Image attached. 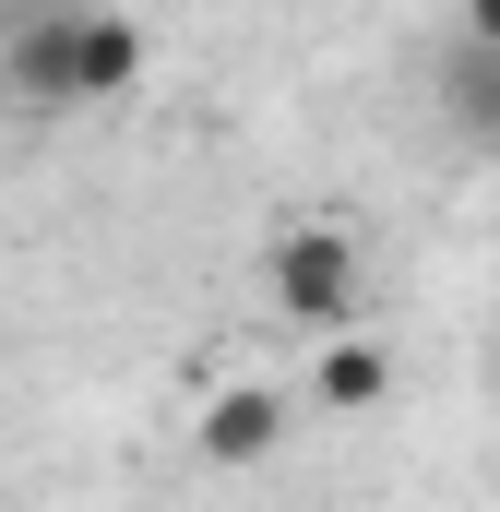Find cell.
Instances as JSON below:
<instances>
[{
	"instance_id": "obj_3",
	"label": "cell",
	"mask_w": 500,
	"mask_h": 512,
	"mask_svg": "<svg viewBox=\"0 0 500 512\" xmlns=\"http://www.w3.org/2000/svg\"><path fill=\"white\" fill-rule=\"evenodd\" d=\"M191 441H203V465H262V453L286 441V393H274V382H227L215 405H203Z\"/></svg>"
},
{
	"instance_id": "obj_2",
	"label": "cell",
	"mask_w": 500,
	"mask_h": 512,
	"mask_svg": "<svg viewBox=\"0 0 500 512\" xmlns=\"http://www.w3.org/2000/svg\"><path fill=\"white\" fill-rule=\"evenodd\" d=\"M262 286H274V310H286V322H310V334H358L370 251H358L346 227H286L274 262H262Z\"/></svg>"
},
{
	"instance_id": "obj_5",
	"label": "cell",
	"mask_w": 500,
	"mask_h": 512,
	"mask_svg": "<svg viewBox=\"0 0 500 512\" xmlns=\"http://www.w3.org/2000/svg\"><path fill=\"white\" fill-rule=\"evenodd\" d=\"M310 393H322L334 417L381 405V393H393V346H381V334H334V346H322V370H310Z\"/></svg>"
},
{
	"instance_id": "obj_6",
	"label": "cell",
	"mask_w": 500,
	"mask_h": 512,
	"mask_svg": "<svg viewBox=\"0 0 500 512\" xmlns=\"http://www.w3.org/2000/svg\"><path fill=\"white\" fill-rule=\"evenodd\" d=\"M465 48H500V0H477V12H465Z\"/></svg>"
},
{
	"instance_id": "obj_4",
	"label": "cell",
	"mask_w": 500,
	"mask_h": 512,
	"mask_svg": "<svg viewBox=\"0 0 500 512\" xmlns=\"http://www.w3.org/2000/svg\"><path fill=\"white\" fill-rule=\"evenodd\" d=\"M441 120L465 131V143H500V48H465V36H453V60H441Z\"/></svg>"
},
{
	"instance_id": "obj_1",
	"label": "cell",
	"mask_w": 500,
	"mask_h": 512,
	"mask_svg": "<svg viewBox=\"0 0 500 512\" xmlns=\"http://www.w3.org/2000/svg\"><path fill=\"white\" fill-rule=\"evenodd\" d=\"M143 72V36L120 12H36L12 36V96H120Z\"/></svg>"
}]
</instances>
